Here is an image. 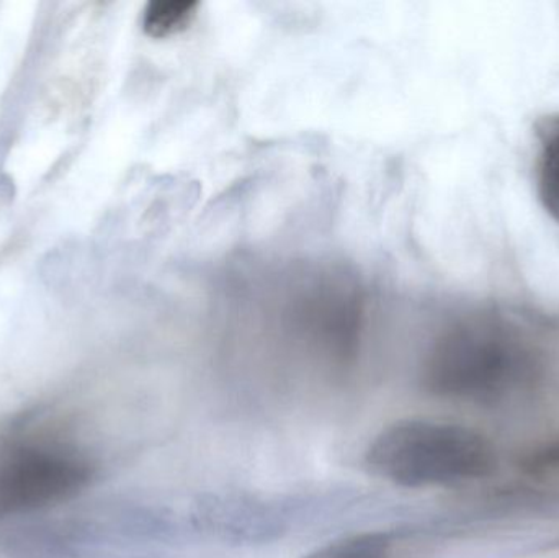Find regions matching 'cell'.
<instances>
[{
  "instance_id": "obj_4",
  "label": "cell",
  "mask_w": 559,
  "mask_h": 558,
  "mask_svg": "<svg viewBox=\"0 0 559 558\" xmlns=\"http://www.w3.org/2000/svg\"><path fill=\"white\" fill-rule=\"evenodd\" d=\"M535 134L540 143L538 195L551 218L559 223V114L540 118Z\"/></svg>"
},
{
  "instance_id": "obj_5",
  "label": "cell",
  "mask_w": 559,
  "mask_h": 558,
  "mask_svg": "<svg viewBox=\"0 0 559 558\" xmlns=\"http://www.w3.org/2000/svg\"><path fill=\"white\" fill-rule=\"evenodd\" d=\"M197 2H153L146 7L143 13V29L147 36L156 39L170 38L187 32L195 22Z\"/></svg>"
},
{
  "instance_id": "obj_2",
  "label": "cell",
  "mask_w": 559,
  "mask_h": 558,
  "mask_svg": "<svg viewBox=\"0 0 559 558\" xmlns=\"http://www.w3.org/2000/svg\"><path fill=\"white\" fill-rule=\"evenodd\" d=\"M537 364L524 344L488 321H469L447 331L424 366V387L440 399L504 402L535 380Z\"/></svg>"
},
{
  "instance_id": "obj_1",
  "label": "cell",
  "mask_w": 559,
  "mask_h": 558,
  "mask_svg": "<svg viewBox=\"0 0 559 558\" xmlns=\"http://www.w3.org/2000/svg\"><path fill=\"white\" fill-rule=\"evenodd\" d=\"M368 468L397 487L445 488L491 477L492 442L455 423L403 419L381 429L365 452Z\"/></svg>"
},
{
  "instance_id": "obj_6",
  "label": "cell",
  "mask_w": 559,
  "mask_h": 558,
  "mask_svg": "<svg viewBox=\"0 0 559 558\" xmlns=\"http://www.w3.org/2000/svg\"><path fill=\"white\" fill-rule=\"evenodd\" d=\"M391 537L384 533H361L334 541L302 558H388Z\"/></svg>"
},
{
  "instance_id": "obj_7",
  "label": "cell",
  "mask_w": 559,
  "mask_h": 558,
  "mask_svg": "<svg viewBox=\"0 0 559 558\" xmlns=\"http://www.w3.org/2000/svg\"><path fill=\"white\" fill-rule=\"evenodd\" d=\"M522 467L534 477H555L559 474V444L545 446L525 455Z\"/></svg>"
},
{
  "instance_id": "obj_3",
  "label": "cell",
  "mask_w": 559,
  "mask_h": 558,
  "mask_svg": "<svg viewBox=\"0 0 559 558\" xmlns=\"http://www.w3.org/2000/svg\"><path fill=\"white\" fill-rule=\"evenodd\" d=\"M91 477V464L74 452L15 446L0 455V520L69 500Z\"/></svg>"
}]
</instances>
